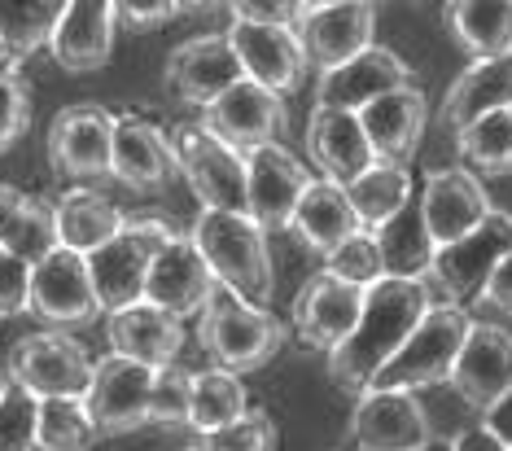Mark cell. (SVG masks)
Masks as SVG:
<instances>
[{
	"label": "cell",
	"instance_id": "1",
	"mask_svg": "<svg viewBox=\"0 0 512 451\" xmlns=\"http://www.w3.org/2000/svg\"><path fill=\"white\" fill-rule=\"evenodd\" d=\"M429 311H434L429 281H399V276L377 281L364 298V316H359L355 333L329 355V377L351 395H364L381 368L421 329Z\"/></svg>",
	"mask_w": 512,
	"mask_h": 451
},
{
	"label": "cell",
	"instance_id": "2",
	"mask_svg": "<svg viewBox=\"0 0 512 451\" xmlns=\"http://www.w3.org/2000/svg\"><path fill=\"white\" fill-rule=\"evenodd\" d=\"M189 237L197 241L202 259L211 263L219 285L241 294L250 307L267 311V303L276 294V272H272V254H267V233L250 215L197 211Z\"/></svg>",
	"mask_w": 512,
	"mask_h": 451
},
{
	"label": "cell",
	"instance_id": "3",
	"mask_svg": "<svg viewBox=\"0 0 512 451\" xmlns=\"http://www.w3.org/2000/svg\"><path fill=\"white\" fill-rule=\"evenodd\" d=\"M197 338H202L206 355L224 368V373H254L285 346V325L263 307H250L241 294L219 285L206 303L202 320H197Z\"/></svg>",
	"mask_w": 512,
	"mask_h": 451
},
{
	"label": "cell",
	"instance_id": "4",
	"mask_svg": "<svg viewBox=\"0 0 512 451\" xmlns=\"http://www.w3.org/2000/svg\"><path fill=\"white\" fill-rule=\"evenodd\" d=\"M469 329L473 320L464 316V307L434 303V311L421 320V329L407 338V346L381 368L368 390H407V395H416L421 386L451 381L464 342H469Z\"/></svg>",
	"mask_w": 512,
	"mask_h": 451
},
{
	"label": "cell",
	"instance_id": "5",
	"mask_svg": "<svg viewBox=\"0 0 512 451\" xmlns=\"http://www.w3.org/2000/svg\"><path fill=\"white\" fill-rule=\"evenodd\" d=\"M171 241H176V233H171L167 224H158V219H127L123 233L114 237L110 246L88 254L92 285H97V298H101L106 316L145 303L149 268H154V259Z\"/></svg>",
	"mask_w": 512,
	"mask_h": 451
},
{
	"label": "cell",
	"instance_id": "6",
	"mask_svg": "<svg viewBox=\"0 0 512 451\" xmlns=\"http://www.w3.org/2000/svg\"><path fill=\"white\" fill-rule=\"evenodd\" d=\"M180 158V171L197 193L202 211H232L250 215V180H246V154L224 145L206 123H184L171 136Z\"/></svg>",
	"mask_w": 512,
	"mask_h": 451
},
{
	"label": "cell",
	"instance_id": "7",
	"mask_svg": "<svg viewBox=\"0 0 512 451\" xmlns=\"http://www.w3.org/2000/svg\"><path fill=\"white\" fill-rule=\"evenodd\" d=\"M512 254V215L508 211H491L477 233H469L456 246H442L434 259V272H429V285L442 294L447 307L473 303V298L486 294L495 268Z\"/></svg>",
	"mask_w": 512,
	"mask_h": 451
},
{
	"label": "cell",
	"instance_id": "8",
	"mask_svg": "<svg viewBox=\"0 0 512 451\" xmlns=\"http://www.w3.org/2000/svg\"><path fill=\"white\" fill-rule=\"evenodd\" d=\"M88 351L66 333H31L9 351V377L22 381L36 399H84L92 386Z\"/></svg>",
	"mask_w": 512,
	"mask_h": 451
},
{
	"label": "cell",
	"instance_id": "9",
	"mask_svg": "<svg viewBox=\"0 0 512 451\" xmlns=\"http://www.w3.org/2000/svg\"><path fill=\"white\" fill-rule=\"evenodd\" d=\"M372 36H377V5H368V0H329V5L307 0V14L298 22L302 53L320 75L368 53Z\"/></svg>",
	"mask_w": 512,
	"mask_h": 451
},
{
	"label": "cell",
	"instance_id": "10",
	"mask_svg": "<svg viewBox=\"0 0 512 451\" xmlns=\"http://www.w3.org/2000/svg\"><path fill=\"white\" fill-rule=\"evenodd\" d=\"M31 316L53 325V333L84 329L101 316V298H97V285H92L88 254L57 246L31 272Z\"/></svg>",
	"mask_w": 512,
	"mask_h": 451
},
{
	"label": "cell",
	"instance_id": "11",
	"mask_svg": "<svg viewBox=\"0 0 512 451\" xmlns=\"http://www.w3.org/2000/svg\"><path fill=\"white\" fill-rule=\"evenodd\" d=\"M154 368L132 364L123 355H101L92 364V386L84 395V408L92 416L101 438L132 434L149 425V403H154Z\"/></svg>",
	"mask_w": 512,
	"mask_h": 451
},
{
	"label": "cell",
	"instance_id": "12",
	"mask_svg": "<svg viewBox=\"0 0 512 451\" xmlns=\"http://www.w3.org/2000/svg\"><path fill=\"white\" fill-rule=\"evenodd\" d=\"M355 451H425L434 447V425L421 399L407 390H364L351 412Z\"/></svg>",
	"mask_w": 512,
	"mask_h": 451
},
{
	"label": "cell",
	"instance_id": "13",
	"mask_svg": "<svg viewBox=\"0 0 512 451\" xmlns=\"http://www.w3.org/2000/svg\"><path fill=\"white\" fill-rule=\"evenodd\" d=\"M114 127L119 114L101 106H66L49 127V163L57 176L101 180L114 163Z\"/></svg>",
	"mask_w": 512,
	"mask_h": 451
},
{
	"label": "cell",
	"instance_id": "14",
	"mask_svg": "<svg viewBox=\"0 0 512 451\" xmlns=\"http://www.w3.org/2000/svg\"><path fill=\"white\" fill-rule=\"evenodd\" d=\"M246 180H250V219L263 233L294 228L298 202L307 198L311 180L307 163H298L285 145H263L246 154Z\"/></svg>",
	"mask_w": 512,
	"mask_h": 451
},
{
	"label": "cell",
	"instance_id": "15",
	"mask_svg": "<svg viewBox=\"0 0 512 451\" xmlns=\"http://www.w3.org/2000/svg\"><path fill=\"white\" fill-rule=\"evenodd\" d=\"M421 211H425V224H429V237L442 246H456L469 233L491 219V198H486L482 180L473 176L469 167H442V171H429L425 176V189H421Z\"/></svg>",
	"mask_w": 512,
	"mask_h": 451
},
{
	"label": "cell",
	"instance_id": "16",
	"mask_svg": "<svg viewBox=\"0 0 512 451\" xmlns=\"http://www.w3.org/2000/svg\"><path fill=\"white\" fill-rule=\"evenodd\" d=\"M364 298H368V289L346 285V281H337V276H329V272L311 276V281L298 289V298H294V333H298V342H307V346H316V351L333 355L337 346L355 333L359 316H364Z\"/></svg>",
	"mask_w": 512,
	"mask_h": 451
},
{
	"label": "cell",
	"instance_id": "17",
	"mask_svg": "<svg viewBox=\"0 0 512 451\" xmlns=\"http://www.w3.org/2000/svg\"><path fill=\"white\" fill-rule=\"evenodd\" d=\"M246 79L241 71V57L232 49L228 31L224 36H197V40H184L176 53L167 57V88L176 92L180 101L189 106H202L211 110L224 92H232Z\"/></svg>",
	"mask_w": 512,
	"mask_h": 451
},
{
	"label": "cell",
	"instance_id": "18",
	"mask_svg": "<svg viewBox=\"0 0 512 451\" xmlns=\"http://www.w3.org/2000/svg\"><path fill=\"white\" fill-rule=\"evenodd\" d=\"M451 386L473 412L486 416L491 408H499L512 395V333L473 320L469 342H464L456 373H451Z\"/></svg>",
	"mask_w": 512,
	"mask_h": 451
},
{
	"label": "cell",
	"instance_id": "19",
	"mask_svg": "<svg viewBox=\"0 0 512 451\" xmlns=\"http://www.w3.org/2000/svg\"><path fill=\"white\" fill-rule=\"evenodd\" d=\"M228 40L241 57V71L254 84H263L267 92L285 97V92H298L302 79H307V53H302V40L294 27H259V22H232Z\"/></svg>",
	"mask_w": 512,
	"mask_h": 451
},
{
	"label": "cell",
	"instance_id": "20",
	"mask_svg": "<svg viewBox=\"0 0 512 451\" xmlns=\"http://www.w3.org/2000/svg\"><path fill=\"white\" fill-rule=\"evenodd\" d=\"M219 289L211 263L202 259L197 241L189 233H176L167 250L154 259L149 268V285H145V303H154L162 311H171L176 320L184 316H202L211 294Z\"/></svg>",
	"mask_w": 512,
	"mask_h": 451
},
{
	"label": "cell",
	"instance_id": "21",
	"mask_svg": "<svg viewBox=\"0 0 512 451\" xmlns=\"http://www.w3.org/2000/svg\"><path fill=\"white\" fill-rule=\"evenodd\" d=\"M412 84V66L403 62L394 49H381L372 44L368 53H359L355 62L337 66V71L320 75V88H316V106L324 110H346V114H364L372 101L390 97Z\"/></svg>",
	"mask_w": 512,
	"mask_h": 451
},
{
	"label": "cell",
	"instance_id": "22",
	"mask_svg": "<svg viewBox=\"0 0 512 451\" xmlns=\"http://www.w3.org/2000/svg\"><path fill=\"white\" fill-rule=\"evenodd\" d=\"M285 101L276 92H267L254 79H241L232 92L215 101L206 110V127L219 136L224 145H232L237 154H250V149L276 145V136L285 132Z\"/></svg>",
	"mask_w": 512,
	"mask_h": 451
},
{
	"label": "cell",
	"instance_id": "23",
	"mask_svg": "<svg viewBox=\"0 0 512 451\" xmlns=\"http://www.w3.org/2000/svg\"><path fill=\"white\" fill-rule=\"evenodd\" d=\"M176 171H180V158L171 136H162V127L141 119V114H119L110 176L136 193H158L176 180Z\"/></svg>",
	"mask_w": 512,
	"mask_h": 451
},
{
	"label": "cell",
	"instance_id": "24",
	"mask_svg": "<svg viewBox=\"0 0 512 451\" xmlns=\"http://www.w3.org/2000/svg\"><path fill=\"white\" fill-rule=\"evenodd\" d=\"M307 154L324 171V180L342 184V189H351L364 171L377 167L364 123H359V114H346V110H324V106L311 110Z\"/></svg>",
	"mask_w": 512,
	"mask_h": 451
},
{
	"label": "cell",
	"instance_id": "25",
	"mask_svg": "<svg viewBox=\"0 0 512 451\" xmlns=\"http://www.w3.org/2000/svg\"><path fill=\"white\" fill-rule=\"evenodd\" d=\"M114 27H119L114 0H71L49 44L53 62L71 75L101 71L114 49Z\"/></svg>",
	"mask_w": 512,
	"mask_h": 451
},
{
	"label": "cell",
	"instance_id": "26",
	"mask_svg": "<svg viewBox=\"0 0 512 451\" xmlns=\"http://www.w3.org/2000/svg\"><path fill=\"white\" fill-rule=\"evenodd\" d=\"M106 333H110L114 355L154 368V373H162V368L176 364V355L184 346L180 320L171 316V311L154 307V303H136L127 311H114V316L106 320Z\"/></svg>",
	"mask_w": 512,
	"mask_h": 451
},
{
	"label": "cell",
	"instance_id": "27",
	"mask_svg": "<svg viewBox=\"0 0 512 451\" xmlns=\"http://www.w3.org/2000/svg\"><path fill=\"white\" fill-rule=\"evenodd\" d=\"M425 119H429V101L416 84L372 101V106L359 114L377 163H394V167H403L407 158L416 154V145H421V136H425Z\"/></svg>",
	"mask_w": 512,
	"mask_h": 451
},
{
	"label": "cell",
	"instance_id": "28",
	"mask_svg": "<svg viewBox=\"0 0 512 451\" xmlns=\"http://www.w3.org/2000/svg\"><path fill=\"white\" fill-rule=\"evenodd\" d=\"M512 110V53L491 57V62H473L456 84H451L447 101H442V127L464 132L486 114Z\"/></svg>",
	"mask_w": 512,
	"mask_h": 451
},
{
	"label": "cell",
	"instance_id": "29",
	"mask_svg": "<svg viewBox=\"0 0 512 451\" xmlns=\"http://www.w3.org/2000/svg\"><path fill=\"white\" fill-rule=\"evenodd\" d=\"M294 233L307 241L316 254H329L337 246H346L351 237L364 233V224H359L355 206H351V193L342 189V184L333 180H316L307 189V198L298 202V215H294Z\"/></svg>",
	"mask_w": 512,
	"mask_h": 451
},
{
	"label": "cell",
	"instance_id": "30",
	"mask_svg": "<svg viewBox=\"0 0 512 451\" xmlns=\"http://www.w3.org/2000/svg\"><path fill=\"white\" fill-rule=\"evenodd\" d=\"M372 237H377V250H381V263H386V276H399V281H429V272H434V259H438V241L429 237L421 198H412L386 228H377Z\"/></svg>",
	"mask_w": 512,
	"mask_h": 451
},
{
	"label": "cell",
	"instance_id": "31",
	"mask_svg": "<svg viewBox=\"0 0 512 451\" xmlns=\"http://www.w3.org/2000/svg\"><path fill=\"white\" fill-rule=\"evenodd\" d=\"M127 215L92 189H71L57 198V237L75 254H97L123 233Z\"/></svg>",
	"mask_w": 512,
	"mask_h": 451
},
{
	"label": "cell",
	"instance_id": "32",
	"mask_svg": "<svg viewBox=\"0 0 512 451\" xmlns=\"http://www.w3.org/2000/svg\"><path fill=\"white\" fill-rule=\"evenodd\" d=\"M451 36L477 62L512 53V0H456L447 5Z\"/></svg>",
	"mask_w": 512,
	"mask_h": 451
},
{
	"label": "cell",
	"instance_id": "33",
	"mask_svg": "<svg viewBox=\"0 0 512 451\" xmlns=\"http://www.w3.org/2000/svg\"><path fill=\"white\" fill-rule=\"evenodd\" d=\"M346 193H351V206H355L359 224H364V233H377V228H386L390 219L412 202V176H407V167L377 163Z\"/></svg>",
	"mask_w": 512,
	"mask_h": 451
},
{
	"label": "cell",
	"instance_id": "34",
	"mask_svg": "<svg viewBox=\"0 0 512 451\" xmlns=\"http://www.w3.org/2000/svg\"><path fill=\"white\" fill-rule=\"evenodd\" d=\"M460 163L473 176H512V110L486 114L456 136Z\"/></svg>",
	"mask_w": 512,
	"mask_h": 451
},
{
	"label": "cell",
	"instance_id": "35",
	"mask_svg": "<svg viewBox=\"0 0 512 451\" xmlns=\"http://www.w3.org/2000/svg\"><path fill=\"white\" fill-rule=\"evenodd\" d=\"M62 14L66 5H57V0H0V40L22 62L27 53L53 44Z\"/></svg>",
	"mask_w": 512,
	"mask_h": 451
},
{
	"label": "cell",
	"instance_id": "36",
	"mask_svg": "<svg viewBox=\"0 0 512 451\" xmlns=\"http://www.w3.org/2000/svg\"><path fill=\"white\" fill-rule=\"evenodd\" d=\"M250 408H246V386L241 377L224 373V368H211V373H197L193 381V412H189V425L202 434H215L224 425L241 421Z\"/></svg>",
	"mask_w": 512,
	"mask_h": 451
},
{
	"label": "cell",
	"instance_id": "37",
	"mask_svg": "<svg viewBox=\"0 0 512 451\" xmlns=\"http://www.w3.org/2000/svg\"><path fill=\"white\" fill-rule=\"evenodd\" d=\"M97 425L84 408V399H44L40 403V434L36 451H92Z\"/></svg>",
	"mask_w": 512,
	"mask_h": 451
},
{
	"label": "cell",
	"instance_id": "38",
	"mask_svg": "<svg viewBox=\"0 0 512 451\" xmlns=\"http://www.w3.org/2000/svg\"><path fill=\"white\" fill-rule=\"evenodd\" d=\"M62 246V237H57V202H44V198H27L22 202V211L14 219V228H9L5 246L9 254H18L22 263H31V268H40L49 254Z\"/></svg>",
	"mask_w": 512,
	"mask_h": 451
},
{
	"label": "cell",
	"instance_id": "39",
	"mask_svg": "<svg viewBox=\"0 0 512 451\" xmlns=\"http://www.w3.org/2000/svg\"><path fill=\"white\" fill-rule=\"evenodd\" d=\"M40 403L22 381L0 377V451H36Z\"/></svg>",
	"mask_w": 512,
	"mask_h": 451
},
{
	"label": "cell",
	"instance_id": "40",
	"mask_svg": "<svg viewBox=\"0 0 512 451\" xmlns=\"http://www.w3.org/2000/svg\"><path fill=\"white\" fill-rule=\"evenodd\" d=\"M324 272L337 276V281H346V285H359V289H372L377 281H386V263H381L377 237L359 233V237L346 241V246H337L329 259H324Z\"/></svg>",
	"mask_w": 512,
	"mask_h": 451
},
{
	"label": "cell",
	"instance_id": "41",
	"mask_svg": "<svg viewBox=\"0 0 512 451\" xmlns=\"http://www.w3.org/2000/svg\"><path fill=\"white\" fill-rule=\"evenodd\" d=\"M193 381L197 373L171 364L154 377V403H149V425H189L193 412Z\"/></svg>",
	"mask_w": 512,
	"mask_h": 451
},
{
	"label": "cell",
	"instance_id": "42",
	"mask_svg": "<svg viewBox=\"0 0 512 451\" xmlns=\"http://www.w3.org/2000/svg\"><path fill=\"white\" fill-rule=\"evenodd\" d=\"M197 451H276V425L267 412L250 408L241 421L197 438Z\"/></svg>",
	"mask_w": 512,
	"mask_h": 451
},
{
	"label": "cell",
	"instance_id": "43",
	"mask_svg": "<svg viewBox=\"0 0 512 451\" xmlns=\"http://www.w3.org/2000/svg\"><path fill=\"white\" fill-rule=\"evenodd\" d=\"M31 127V84L22 75H0V154Z\"/></svg>",
	"mask_w": 512,
	"mask_h": 451
},
{
	"label": "cell",
	"instance_id": "44",
	"mask_svg": "<svg viewBox=\"0 0 512 451\" xmlns=\"http://www.w3.org/2000/svg\"><path fill=\"white\" fill-rule=\"evenodd\" d=\"M31 272H36L31 263H22L18 254L0 250V320L31 311Z\"/></svg>",
	"mask_w": 512,
	"mask_h": 451
},
{
	"label": "cell",
	"instance_id": "45",
	"mask_svg": "<svg viewBox=\"0 0 512 451\" xmlns=\"http://www.w3.org/2000/svg\"><path fill=\"white\" fill-rule=\"evenodd\" d=\"M307 14V0H241L232 5V22H259V27H294Z\"/></svg>",
	"mask_w": 512,
	"mask_h": 451
},
{
	"label": "cell",
	"instance_id": "46",
	"mask_svg": "<svg viewBox=\"0 0 512 451\" xmlns=\"http://www.w3.org/2000/svg\"><path fill=\"white\" fill-rule=\"evenodd\" d=\"M184 9L189 5H176V0H114V18L127 31H154L176 14H184Z\"/></svg>",
	"mask_w": 512,
	"mask_h": 451
},
{
	"label": "cell",
	"instance_id": "47",
	"mask_svg": "<svg viewBox=\"0 0 512 451\" xmlns=\"http://www.w3.org/2000/svg\"><path fill=\"white\" fill-rule=\"evenodd\" d=\"M482 303L495 307V311H504V316H512V254L495 268L491 285H486V294H482Z\"/></svg>",
	"mask_w": 512,
	"mask_h": 451
},
{
	"label": "cell",
	"instance_id": "48",
	"mask_svg": "<svg viewBox=\"0 0 512 451\" xmlns=\"http://www.w3.org/2000/svg\"><path fill=\"white\" fill-rule=\"evenodd\" d=\"M451 451H508L499 438L486 430V425H473V430H460L451 438Z\"/></svg>",
	"mask_w": 512,
	"mask_h": 451
},
{
	"label": "cell",
	"instance_id": "49",
	"mask_svg": "<svg viewBox=\"0 0 512 451\" xmlns=\"http://www.w3.org/2000/svg\"><path fill=\"white\" fill-rule=\"evenodd\" d=\"M22 202H27V193L14 189V184H0V246H5V237H9V228H14Z\"/></svg>",
	"mask_w": 512,
	"mask_h": 451
},
{
	"label": "cell",
	"instance_id": "50",
	"mask_svg": "<svg viewBox=\"0 0 512 451\" xmlns=\"http://www.w3.org/2000/svg\"><path fill=\"white\" fill-rule=\"evenodd\" d=\"M482 425H486V430H491V434L499 438V443H504V447L512 451V395H508L504 403H499V408L486 412V416H482Z\"/></svg>",
	"mask_w": 512,
	"mask_h": 451
},
{
	"label": "cell",
	"instance_id": "51",
	"mask_svg": "<svg viewBox=\"0 0 512 451\" xmlns=\"http://www.w3.org/2000/svg\"><path fill=\"white\" fill-rule=\"evenodd\" d=\"M14 66H18V57H14V53H9V49H5V40H0V75H18V71H14Z\"/></svg>",
	"mask_w": 512,
	"mask_h": 451
},
{
	"label": "cell",
	"instance_id": "52",
	"mask_svg": "<svg viewBox=\"0 0 512 451\" xmlns=\"http://www.w3.org/2000/svg\"><path fill=\"white\" fill-rule=\"evenodd\" d=\"M425 451H451V443H434V447H425Z\"/></svg>",
	"mask_w": 512,
	"mask_h": 451
},
{
	"label": "cell",
	"instance_id": "53",
	"mask_svg": "<svg viewBox=\"0 0 512 451\" xmlns=\"http://www.w3.org/2000/svg\"><path fill=\"white\" fill-rule=\"evenodd\" d=\"M184 451H197V447H184Z\"/></svg>",
	"mask_w": 512,
	"mask_h": 451
}]
</instances>
